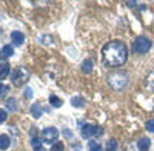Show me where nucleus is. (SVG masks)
<instances>
[{
    "label": "nucleus",
    "mask_w": 154,
    "mask_h": 151,
    "mask_svg": "<svg viewBox=\"0 0 154 151\" xmlns=\"http://www.w3.org/2000/svg\"><path fill=\"white\" fill-rule=\"evenodd\" d=\"M103 134V130H102V127H97L96 128V137H99V136H102Z\"/></svg>",
    "instance_id": "obj_26"
},
{
    "label": "nucleus",
    "mask_w": 154,
    "mask_h": 151,
    "mask_svg": "<svg viewBox=\"0 0 154 151\" xmlns=\"http://www.w3.org/2000/svg\"><path fill=\"white\" fill-rule=\"evenodd\" d=\"M11 40H12V43L14 45H22L23 42H25V34L23 32H20V31H12L11 32Z\"/></svg>",
    "instance_id": "obj_9"
},
{
    "label": "nucleus",
    "mask_w": 154,
    "mask_h": 151,
    "mask_svg": "<svg viewBox=\"0 0 154 151\" xmlns=\"http://www.w3.org/2000/svg\"><path fill=\"white\" fill-rule=\"evenodd\" d=\"M6 119H8V112L3 108H0V123H3Z\"/></svg>",
    "instance_id": "obj_24"
},
{
    "label": "nucleus",
    "mask_w": 154,
    "mask_h": 151,
    "mask_svg": "<svg viewBox=\"0 0 154 151\" xmlns=\"http://www.w3.org/2000/svg\"><path fill=\"white\" fill-rule=\"evenodd\" d=\"M23 96L26 97V99H31V97H32V90H31L29 86H26V88H25V94H23Z\"/></svg>",
    "instance_id": "obj_25"
},
{
    "label": "nucleus",
    "mask_w": 154,
    "mask_h": 151,
    "mask_svg": "<svg viewBox=\"0 0 154 151\" xmlns=\"http://www.w3.org/2000/svg\"><path fill=\"white\" fill-rule=\"evenodd\" d=\"M12 54H14V48H12V45H5L2 48V51H0V56H2V59H8L11 57Z\"/></svg>",
    "instance_id": "obj_12"
},
{
    "label": "nucleus",
    "mask_w": 154,
    "mask_h": 151,
    "mask_svg": "<svg viewBox=\"0 0 154 151\" xmlns=\"http://www.w3.org/2000/svg\"><path fill=\"white\" fill-rule=\"evenodd\" d=\"M6 106L9 111H17V102H16V99L14 97H11L6 100Z\"/></svg>",
    "instance_id": "obj_18"
},
{
    "label": "nucleus",
    "mask_w": 154,
    "mask_h": 151,
    "mask_svg": "<svg viewBox=\"0 0 154 151\" xmlns=\"http://www.w3.org/2000/svg\"><path fill=\"white\" fill-rule=\"evenodd\" d=\"M151 40L148 37H143V35H139L136 37V40L133 42V51L137 53V54H145L151 49Z\"/></svg>",
    "instance_id": "obj_4"
},
{
    "label": "nucleus",
    "mask_w": 154,
    "mask_h": 151,
    "mask_svg": "<svg viewBox=\"0 0 154 151\" xmlns=\"http://www.w3.org/2000/svg\"><path fill=\"white\" fill-rule=\"evenodd\" d=\"M88 151H102V146L96 140H89L88 142Z\"/></svg>",
    "instance_id": "obj_17"
},
{
    "label": "nucleus",
    "mask_w": 154,
    "mask_h": 151,
    "mask_svg": "<svg viewBox=\"0 0 154 151\" xmlns=\"http://www.w3.org/2000/svg\"><path fill=\"white\" fill-rule=\"evenodd\" d=\"M143 86H145V90L154 93V69H152V71L146 76V77H145V80H143Z\"/></svg>",
    "instance_id": "obj_7"
},
{
    "label": "nucleus",
    "mask_w": 154,
    "mask_h": 151,
    "mask_svg": "<svg viewBox=\"0 0 154 151\" xmlns=\"http://www.w3.org/2000/svg\"><path fill=\"white\" fill-rule=\"evenodd\" d=\"M51 151H65V146H63L62 142H56V143H53V146H51Z\"/></svg>",
    "instance_id": "obj_21"
},
{
    "label": "nucleus",
    "mask_w": 154,
    "mask_h": 151,
    "mask_svg": "<svg viewBox=\"0 0 154 151\" xmlns=\"http://www.w3.org/2000/svg\"><path fill=\"white\" fill-rule=\"evenodd\" d=\"M31 145H32V148H38V146H42V139L40 137H32V140H31Z\"/></svg>",
    "instance_id": "obj_22"
},
{
    "label": "nucleus",
    "mask_w": 154,
    "mask_h": 151,
    "mask_svg": "<svg viewBox=\"0 0 154 151\" xmlns=\"http://www.w3.org/2000/svg\"><path fill=\"white\" fill-rule=\"evenodd\" d=\"M96 125H93V123H85L83 127H82V131H80V134H82V137L83 139H89V137H93V136H96Z\"/></svg>",
    "instance_id": "obj_6"
},
{
    "label": "nucleus",
    "mask_w": 154,
    "mask_h": 151,
    "mask_svg": "<svg viewBox=\"0 0 154 151\" xmlns=\"http://www.w3.org/2000/svg\"><path fill=\"white\" fill-rule=\"evenodd\" d=\"M8 91H9V86H8V85H5V83H0V99L6 97Z\"/></svg>",
    "instance_id": "obj_20"
},
{
    "label": "nucleus",
    "mask_w": 154,
    "mask_h": 151,
    "mask_svg": "<svg viewBox=\"0 0 154 151\" xmlns=\"http://www.w3.org/2000/svg\"><path fill=\"white\" fill-rule=\"evenodd\" d=\"M145 128H146V131L154 133V119H149V120L145 123Z\"/></svg>",
    "instance_id": "obj_23"
},
{
    "label": "nucleus",
    "mask_w": 154,
    "mask_h": 151,
    "mask_svg": "<svg viewBox=\"0 0 154 151\" xmlns=\"http://www.w3.org/2000/svg\"><path fill=\"white\" fill-rule=\"evenodd\" d=\"M106 151H117V142H116L114 139L106 142Z\"/></svg>",
    "instance_id": "obj_19"
},
{
    "label": "nucleus",
    "mask_w": 154,
    "mask_h": 151,
    "mask_svg": "<svg viewBox=\"0 0 154 151\" xmlns=\"http://www.w3.org/2000/svg\"><path fill=\"white\" fill-rule=\"evenodd\" d=\"M128 6H136V2H126Z\"/></svg>",
    "instance_id": "obj_28"
},
{
    "label": "nucleus",
    "mask_w": 154,
    "mask_h": 151,
    "mask_svg": "<svg viewBox=\"0 0 154 151\" xmlns=\"http://www.w3.org/2000/svg\"><path fill=\"white\" fill-rule=\"evenodd\" d=\"M29 74L31 71L26 68V66H19L16 68L14 71L11 72V82L14 86H22L25 85V82H26L29 79Z\"/></svg>",
    "instance_id": "obj_3"
},
{
    "label": "nucleus",
    "mask_w": 154,
    "mask_h": 151,
    "mask_svg": "<svg viewBox=\"0 0 154 151\" xmlns=\"http://www.w3.org/2000/svg\"><path fill=\"white\" fill-rule=\"evenodd\" d=\"M57 137H59V131L54 127H46L40 134V139L43 143H56Z\"/></svg>",
    "instance_id": "obj_5"
},
{
    "label": "nucleus",
    "mask_w": 154,
    "mask_h": 151,
    "mask_svg": "<svg viewBox=\"0 0 154 151\" xmlns=\"http://www.w3.org/2000/svg\"><path fill=\"white\" fill-rule=\"evenodd\" d=\"M42 112H43V108H42L40 103H32V106H31V114H32L34 119H40V117H42Z\"/></svg>",
    "instance_id": "obj_10"
},
{
    "label": "nucleus",
    "mask_w": 154,
    "mask_h": 151,
    "mask_svg": "<svg viewBox=\"0 0 154 151\" xmlns=\"http://www.w3.org/2000/svg\"><path fill=\"white\" fill-rule=\"evenodd\" d=\"M82 71H83V72H91V71H93V60H91V59L83 60V63H82Z\"/></svg>",
    "instance_id": "obj_15"
},
{
    "label": "nucleus",
    "mask_w": 154,
    "mask_h": 151,
    "mask_svg": "<svg viewBox=\"0 0 154 151\" xmlns=\"http://www.w3.org/2000/svg\"><path fill=\"white\" fill-rule=\"evenodd\" d=\"M102 59L106 66L117 68L122 66L128 59V49L123 42L120 40H111L102 48Z\"/></svg>",
    "instance_id": "obj_1"
},
{
    "label": "nucleus",
    "mask_w": 154,
    "mask_h": 151,
    "mask_svg": "<svg viewBox=\"0 0 154 151\" xmlns=\"http://www.w3.org/2000/svg\"><path fill=\"white\" fill-rule=\"evenodd\" d=\"M8 74H9V63H8V60L0 57V80L5 79Z\"/></svg>",
    "instance_id": "obj_8"
},
{
    "label": "nucleus",
    "mask_w": 154,
    "mask_h": 151,
    "mask_svg": "<svg viewBox=\"0 0 154 151\" xmlns=\"http://www.w3.org/2000/svg\"><path fill=\"white\" fill-rule=\"evenodd\" d=\"M83 103H85V100H83V97H80V96H75V97L71 99V105L75 106V108H82Z\"/></svg>",
    "instance_id": "obj_14"
},
{
    "label": "nucleus",
    "mask_w": 154,
    "mask_h": 151,
    "mask_svg": "<svg viewBox=\"0 0 154 151\" xmlns=\"http://www.w3.org/2000/svg\"><path fill=\"white\" fill-rule=\"evenodd\" d=\"M151 146V139H148V137H142L139 142H137V148L140 151H148Z\"/></svg>",
    "instance_id": "obj_11"
},
{
    "label": "nucleus",
    "mask_w": 154,
    "mask_h": 151,
    "mask_svg": "<svg viewBox=\"0 0 154 151\" xmlns=\"http://www.w3.org/2000/svg\"><path fill=\"white\" fill-rule=\"evenodd\" d=\"M72 149H77V151H79V149H80V145H72Z\"/></svg>",
    "instance_id": "obj_29"
},
{
    "label": "nucleus",
    "mask_w": 154,
    "mask_h": 151,
    "mask_svg": "<svg viewBox=\"0 0 154 151\" xmlns=\"http://www.w3.org/2000/svg\"><path fill=\"white\" fill-rule=\"evenodd\" d=\"M34 151H46L43 146H38V148H34Z\"/></svg>",
    "instance_id": "obj_27"
},
{
    "label": "nucleus",
    "mask_w": 154,
    "mask_h": 151,
    "mask_svg": "<svg viewBox=\"0 0 154 151\" xmlns=\"http://www.w3.org/2000/svg\"><path fill=\"white\" fill-rule=\"evenodd\" d=\"M128 82H130V77H128V74L123 72V71H114L108 76V85L114 91L125 90L128 86Z\"/></svg>",
    "instance_id": "obj_2"
},
{
    "label": "nucleus",
    "mask_w": 154,
    "mask_h": 151,
    "mask_svg": "<svg viewBox=\"0 0 154 151\" xmlns=\"http://www.w3.org/2000/svg\"><path fill=\"white\" fill-rule=\"evenodd\" d=\"M49 103L53 105L54 108H59V106H62V103H63V102H62V99H59L57 96H54V94H53V96H49Z\"/></svg>",
    "instance_id": "obj_16"
},
{
    "label": "nucleus",
    "mask_w": 154,
    "mask_h": 151,
    "mask_svg": "<svg viewBox=\"0 0 154 151\" xmlns=\"http://www.w3.org/2000/svg\"><path fill=\"white\" fill-rule=\"evenodd\" d=\"M9 145H11L9 136H6V134H0V149H8Z\"/></svg>",
    "instance_id": "obj_13"
}]
</instances>
